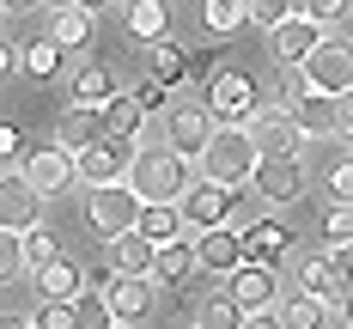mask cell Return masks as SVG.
Returning <instances> with one entry per match:
<instances>
[{"instance_id":"1","label":"cell","mask_w":353,"mask_h":329,"mask_svg":"<svg viewBox=\"0 0 353 329\" xmlns=\"http://www.w3.org/2000/svg\"><path fill=\"white\" fill-rule=\"evenodd\" d=\"M128 183H134V195L141 201H183V189L195 183V165L171 152V146H134V159H128Z\"/></svg>"},{"instance_id":"2","label":"cell","mask_w":353,"mask_h":329,"mask_svg":"<svg viewBox=\"0 0 353 329\" xmlns=\"http://www.w3.org/2000/svg\"><path fill=\"white\" fill-rule=\"evenodd\" d=\"M256 141H250L244 122H213V141L208 152H201V177H219L232 183V189H250V177H256Z\"/></svg>"},{"instance_id":"3","label":"cell","mask_w":353,"mask_h":329,"mask_svg":"<svg viewBox=\"0 0 353 329\" xmlns=\"http://www.w3.org/2000/svg\"><path fill=\"white\" fill-rule=\"evenodd\" d=\"M183 219H189V232H201V226H244L250 219V195L244 189H232V183L219 177H195L183 189Z\"/></svg>"},{"instance_id":"4","label":"cell","mask_w":353,"mask_h":329,"mask_svg":"<svg viewBox=\"0 0 353 329\" xmlns=\"http://www.w3.org/2000/svg\"><path fill=\"white\" fill-rule=\"evenodd\" d=\"M141 195H134V183L122 177V183H98V189H85V226L98 232V238H116V232H134L141 226Z\"/></svg>"},{"instance_id":"5","label":"cell","mask_w":353,"mask_h":329,"mask_svg":"<svg viewBox=\"0 0 353 329\" xmlns=\"http://www.w3.org/2000/svg\"><path fill=\"white\" fill-rule=\"evenodd\" d=\"M250 128V141H256V152L262 159H299L305 152V128H299V110L286 104H256V116L244 122Z\"/></svg>"},{"instance_id":"6","label":"cell","mask_w":353,"mask_h":329,"mask_svg":"<svg viewBox=\"0 0 353 329\" xmlns=\"http://www.w3.org/2000/svg\"><path fill=\"white\" fill-rule=\"evenodd\" d=\"M19 171H25V183L49 201V195H68L73 183H79V159H73L68 141H49V146H31V152L19 159Z\"/></svg>"},{"instance_id":"7","label":"cell","mask_w":353,"mask_h":329,"mask_svg":"<svg viewBox=\"0 0 353 329\" xmlns=\"http://www.w3.org/2000/svg\"><path fill=\"white\" fill-rule=\"evenodd\" d=\"M201 92H208L201 104L213 110V122H250V116H256V104H262V98H256V79H250L244 68H219Z\"/></svg>"},{"instance_id":"8","label":"cell","mask_w":353,"mask_h":329,"mask_svg":"<svg viewBox=\"0 0 353 329\" xmlns=\"http://www.w3.org/2000/svg\"><path fill=\"white\" fill-rule=\"evenodd\" d=\"M73 159H79V183H85V189H98V183H122V177H128L134 146L116 141V134H92V141L73 146Z\"/></svg>"},{"instance_id":"9","label":"cell","mask_w":353,"mask_h":329,"mask_svg":"<svg viewBox=\"0 0 353 329\" xmlns=\"http://www.w3.org/2000/svg\"><path fill=\"white\" fill-rule=\"evenodd\" d=\"M238 238H244V256L250 262H292V250H299V232L286 226L281 214H250L244 226H238Z\"/></svg>"},{"instance_id":"10","label":"cell","mask_w":353,"mask_h":329,"mask_svg":"<svg viewBox=\"0 0 353 329\" xmlns=\"http://www.w3.org/2000/svg\"><path fill=\"white\" fill-rule=\"evenodd\" d=\"M305 73H311V86L329 92V98H353V43L323 37L317 49L305 55Z\"/></svg>"},{"instance_id":"11","label":"cell","mask_w":353,"mask_h":329,"mask_svg":"<svg viewBox=\"0 0 353 329\" xmlns=\"http://www.w3.org/2000/svg\"><path fill=\"white\" fill-rule=\"evenodd\" d=\"M213 141V110L208 104H171L165 110V146L183 152L189 165H201V152Z\"/></svg>"},{"instance_id":"12","label":"cell","mask_w":353,"mask_h":329,"mask_svg":"<svg viewBox=\"0 0 353 329\" xmlns=\"http://www.w3.org/2000/svg\"><path fill=\"white\" fill-rule=\"evenodd\" d=\"M256 201H268V208H292V201H305V165L299 159H256Z\"/></svg>"},{"instance_id":"13","label":"cell","mask_w":353,"mask_h":329,"mask_svg":"<svg viewBox=\"0 0 353 329\" xmlns=\"http://www.w3.org/2000/svg\"><path fill=\"white\" fill-rule=\"evenodd\" d=\"M225 292L244 305V311H268V305H281V268L274 262H238L232 275H225Z\"/></svg>"},{"instance_id":"14","label":"cell","mask_w":353,"mask_h":329,"mask_svg":"<svg viewBox=\"0 0 353 329\" xmlns=\"http://www.w3.org/2000/svg\"><path fill=\"white\" fill-rule=\"evenodd\" d=\"M43 219V195H37L19 165H0V226L6 232H31Z\"/></svg>"},{"instance_id":"15","label":"cell","mask_w":353,"mask_h":329,"mask_svg":"<svg viewBox=\"0 0 353 329\" xmlns=\"http://www.w3.org/2000/svg\"><path fill=\"white\" fill-rule=\"evenodd\" d=\"M49 37H55L68 55H85L92 37H98V6H85V0H61V6H49Z\"/></svg>"},{"instance_id":"16","label":"cell","mask_w":353,"mask_h":329,"mask_svg":"<svg viewBox=\"0 0 353 329\" xmlns=\"http://www.w3.org/2000/svg\"><path fill=\"white\" fill-rule=\"evenodd\" d=\"M317 43H323V25L311 19V12H286L281 25L268 31V49H274V61H281V68H292V61H305V55H311Z\"/></svg>"},{"instance_id":"17","label":"cell","mask_w":353,"mask_h":329,"mask_svg":"<svg viewBox=\"0 0 353 329\" xmlns=\"http://www.w3.org/2000/svg\"><path fill=\"white\" fill-rule=\"evenodd\" d=\"M195 262H201V275H232V268L244 262L238 226H201V232H195Z\"/></svg>"},{"instance_id":"18","label":"cell","mask_w":353,"mask_h":329,"mask_svg":"<svg viewBox=\"0 0 353 329\" xmlns=\"http://www.w3.org/2000/svg\"><path fill=\"white\" fill-rule=\"evenodd\" d=\"M189 275H201V262H195V232L165 238V244L152 250V287H183Z\"/></svg>"},{"instance_id":"19","label":"cell","mask_w":353,"mask_h":329,"mask_svg":"<svg viewBox=\"0 0 353 329\" xmlns=\"http://www.w3.org/2000/svg\"><path fill=\"white\" fill-rule=\"evenodd\" d=\"M299 128H305V141H335V128H341V110H347V98H329V92H305L299 98Z\"/></svg>"},{"instance_id":"20","label":"cell","mask_w":353,"mask_h":329,"mask_svg":"<svg viewBox=\"0 0 353 329\" xmlns=\"http://www.w3.org/2000/svg\"><path fill=\"white\" fill-rule=\"evenodd\" d=\"M274 311H281L286 329H323L335 317V299H329V292H311V287H292V292H281Z\"/></svg>"},{"instance_id":"21","label":"cell","mask_w":353,"mask_h":329,"mask_svg":"<svg viewBox=\"0 0 353 329\" xmlns=\"http://www.w3.org/2000/svg\"><path fill=\"white\" fill-rule=\"evenodd\" d=\"M104 292H110L116 323H141V317H152V275H116Z\"/></svg>"},{"instance_id":"22","label":"cell","mask_w":353,"mask_h":329,"mask_svg":"<svg viewBox=\"0 0 353 329\" xmlns=\"http://www.w3.org/2000/svg\"><path fill=\"white\" fill-rule=\"evenodd\" d=\"M122 31L134 37V43H159V37H171V6L165 0H122Z\"/></svg>"},{"instance_id":"23","label":"cell","mask_w":353,"mask_h":329,"mask_svg":"<svg viewBox=\"0 0 353 329\" xmlns=\"http://www.w3.org/2000/svg\"><path fill=\"white\" fill-rule=\"evenodd\" d=\"M110 98H116V73H110L104 61H79L73 79H68V104L98 110V104H110Z\"/></svg>"},{"instance_id":"24","label":"cell","mask_w":353,"mask_h":329,"mask_svg":"<svg viewBox=\"0 0 353 329\" xmlns=\"http://www.w3.org/2000/svg\"><path fill=\"white\" fill-rule=\"evenodd\" d=\"M92 122H98V134L134 141V134H141V122H146V110L134 104V92H116L110 104H98V110H92Z\"/></svg>"},{"instance_id":"25","label":"cell","mask_w":353,"mask_h":329,"mask_svg":"<svg viewBox=\"0 0 353 329\" xmlns=\"http://www.w3.org/2000/svg\"><path fill=\"white\" fill-rule=\"evenodd\" d=\"M152 250H159V244L146 238L141 226H134V232H116V238H110V268H116V275H152Z\"/></svg>"},{"instance_id":"26","label":"cell","mask_w":353,"mask_h":329,"mask_svg":"<svg viewBox=\"0 0 353 329\" xmlns=\"http://www.w3.org/2000/svg\"><path fill=\"white\" fill-rule=\"evenodd\" d=\"M31 281H37V292H43V299H73V292L85 287V268H79V262L61 250V256H49V262L37 268Z\"/></svg>"},{"instance_id":"27","label":"cell","mask_w":353,"mask_h":329,"mask_svg":"<svg viewBox=\"0 0 353 329\" xmlns=\"http://www.w3.org/2000/svg\"><path fill=\"white\" fill-rule=\"evenodd\" d=\"M141 68L176 92V86L189 79V49H183V43H171V37H159V43H146V61H141Z\"/></svg>"},{"instance_id":"28","label":"cell","mask_w":353,"mask_h":329,"mask_svg":"<svg viewBox=\"0 0 353 329\" xmlns=\"http://www.w3.org/2000/svg\"><path fill=\"white\" fill-rule=\"evenodd\" d=\"M61 68H68V49L55 37H37L19 49V73H31V79H61Z\"/></svg>"},{"instance_id":"29","label":"cell","mask_w":353,"mask_h":329,"mask_svg":"<svg viewBox=\"0 0 353 329\" xmlns=\"http://www.w3.org/2000/svg\"><path fill=\"white\" fill-rule=\"evenodd\" d=\"M68 305H73V329H110V323H116V311H110V292H104V287H92V281L73 292Z\"/></svg>"},{"instance_id":"30","label":"cell","mask_w":353,"mask_h":329,"mask_svg":"<svg viewBox=\"0 0 353 329\" xmlns=\"http://www.w3.org/2000/svg\"><path fill=\"white\" fill-rule=\"evenodd\" d=\"M201 25L208 37H238L250 25V0H201Z\"/></svg>"},{"instance_id":"31","label":"cell","mask_w":353,"mask_h":329,"mask_svg":"<svg viewBox=\"0 0 353 329\" xmlns=\"http://www.w3.org/2000/svg\"><path fill=\"white\" fill-rule=\"evenodd\" d=\"M141 232L152 238V244H165V238H183V232H189V219H183L176 201H146L141 208Z\"/></svg>"},{"instance_id":"32","label":"cell","mask_w":353,"mask_h":329,"mask_svg":"<svg viewBox=\"0 0 353 329\" xmlns=\"http://www.w3.org/2000/svg\"><path fill=\"white\" fill-rule=\"evenodd\" d=\"M189 329H244V305L232 292H213L208 305H195V323Z\"/></svg>"},{"instance_id":"33","label":"cell","mask_w":353,"mask_h":329,"mask_svg":"<svg viewBox=\"0 0 353 329\" xmlns=\"http://www.w3.org/2000/svg\"><path fill=\"white\" fill-rule=\"evenodd\" d=\"M19 250H25V275H37V268L49 262V256H61V244H55V238L43 232V219H37L31 232H19Z\"/></svg>"},{"instance_id":"34","label":"cell","mask_w":353,"mask_h":329,"mask_svg":"<svg viewBox=\"0 0 353 329\" xmlns=\"http://www.w3.org/2000/svg\"><path fill=\"white\" fill-rule=\"evenodd\" d=\"M292 268H299V287H311V292H329V299L341 292V281L329 275V262H323V256H305V262H292Z\"/></svg>"},{"instance_id":"35","label":"cell","mask_w":353,"mask_h":329,"mask_svg":"<svg viewBox=\"0 0 353 329\" xmlns=\"http://www.w3.org/2000/svg\"><path fill=\"white\" fill-rule=\"evenodd\" d=\"M134 104H141L146 116H165V110H171V86H165V79H152V73H141V86H134Z\"/></svg>"},{"instance_id":"36","label":"cell","mask_w":353,"mask_h":329,"mask_svg":"<svg viewBox=\"0 0 353 329\" xmlns=\"http://www.w3.org/2000/svg\"><path fill=\"white\" fill-rule=\"evenodd\" d=\"M353 238V201H329L323 214V244H347Z\"/></svg>"},{"instance_id":"37","label":"cell","mask_w":353,"mask_h":329,"mask_svg":"<svg viewBox=\"0 0 353 329\" xmlns=\"http://www.w3.org/2000/svg\"><path fill=\"white\" fill-rule=\"evenodd\" d=\"M219 43H225V37H213L208 49H195V55H189V79H201V86H208L213 73L225 68V49H219Z\"/></svg>"},{"instance_id":"38","label":"cell","mask_w":353,"mask_h":329,"mask_svg":"<svg viewBox=\"0 0 353 329\" xmlns=\"http://www.w3.org/2000/svg\"><path fill=\"white\" fill-rule=\"evenodd\" d=\"M19 275H25V250H19V232H6V226H0V287H6V281H19Z\"/></svg>"},{"instance_id":"39","label":"cell","mask_w":353,"mask_h":329,"mask_svg":"<svg viewBox=\"0 0 353 329\" xmlns=\"http://www.w3.org/2000/svg\"><path fill=\"white\" fill-rule=\"evenodd\" d=\"M31 329H73V305L68 299H43L31 311Z\"/></svg>"},{"instance_id":"40","label":"cell","mask_w":353,"mask_h":329,"mask_svg":"<svg viewBox=\"0 0 353 329\" xmlns=\"http://www.w3.org/2000/svg\"><path fill=\"white\" fill-rule=\"evenodd\" d=\"M286 12H299V0H250V25H262V31H274Z\"/></svg>"},{"instance_id":"41","label":"cell","mask_w":353,"mask_h":329,"mask_svg":"<svg viewBox=\"0 0 353 329\" xmlns=\"http://www.w3.org/2000/svg\"><path fill=\"white\" fill-rule=\"evenodd\" d=\"M25 152H31V134L19 122H0V165H19Z\"/></svg>"},{"instance_id":"42","label":"cell","mask_w":353,"mask_h":329,"mask_svg":"<svg viewBox=\"0 0 353 329\" xmlns=\"http://www.w3.org/2000/svg\"><path fill=\"white\" fill-rule=\"evenodd\" d=\"M329 201H353V152L329 165Z\"/></svg>"},{"instance_id":"43","label":"cell","mask_w":353,"mask_h":329,"mask_svg":"<svg viewBox=\"0 0 353 329\" xmlns=\"http://www.w3.org/2000/svg\"><path fill=\"white\" fill-rule=\"evenodd\" d=\"M323 262H329V275H335L341 287H353V238H347V244H329Z\"/></svg>"},{"instance_id":"44","label":"cell","mask_w":353,"mask_h":329,"mask_svg":"<svg viewBox=\"0 0 353 329\" xmlns=\"http://www.w3.org/2000/svg\"><path fill=\"white\" fill-rule=\"evenodd\" d=\"M347 6H353V0H299V12H311L323 31H329V25H335V19H341Z\"/></svg>"},{"instance_id":"45","label":"cell","mask_w":353,"mask_h":329,"mask_svg":"<svg viewBox=\"0 0 353 329\" xmlns=\"http://www.w3.org/2000/svg\"><path fill=\"white\" fill-rule=\"evenodd\" d=\"M305 92H311V73H305V61H292V68L281 73V98H286V104H299Z\"/></svg>"},{"instance_id":"46","label":"cell","mask_w":353,"mask_h":329,"mask_svg":"<svg viewBox=\"0 0 353 329\" xmlns=\"http://www.w3.org/2000/svg\"><path fill=\"white\" fill-rule=\"evenodd\" d=\"M244 329H286V323H281V311L268 305V311H244Z\"/></svg>"},{"instance_id":"47","label":"cell","mask_w":353,"mask_h":329,"mask_svg":"<svg viewBox=\"0 0 353 329\" xmlns=\"http://www.w3.org/2000/svg\"><path fill=\"white\" fill-rule=\"evenodd\" d=\"M335 317H341V323L353 329V287H341V292H335Z\"/></svg>"},{"instance_id":"48","label":"cell","mask_w":353,"mask_h":329,"mask_svg":"<svg viewBox=\"0 0 353 329\" xmlns=\"http://www.w3.org/2000/svg\"><path fill=\"white\" fill-rule=\"evenodd\" d=\"M12 73H19V49H12V43H0V79H12Z\"/></svg>"},{"instance_id":"49","label":"cell","mask_w":353,"mask_h":329,"mask_svg":"<svg viewBox=\"0 0 353 329\" xmlns=\"http://www.w3.org/2000/svg\"><path fill=\"white\" fill-rule=\"evenodd\" d=\"M335 141H347V146H353V98H347V110H341V128H335Z\"/></svg>"},{"instance_id":"50","label":"cell","mask_w":353,"mask_h":329,"mask_svg":"<svg viewBox=\"0 0 353 329\" xmlns=\"http://www.w3.org/2000/svg\"><path fill=\"white\" fill-rule=\"evenodd\" d=\"M0 329H31V317H0Z\"/></svg>"},{"instance_id":"51","label":"cell","mask_w":353,"mask_h":329,"mask_svg":"<svg viewBox=\"0 0 353 329\" xmlns=\"http://www.w3.org/2000/svg\"><path fill=\"white\" fill-rule=\"evenodd\" d=\"M0 6H6V12H12V6H43V0H0Z\"/></svg>"},{"instance_id":"52","label":"cell","mask_w":353,"mask_h":329,"mask_svg":"<svg viewBox=\"0 0 353 329\" xmlns=\"http://www.w3.org/2000/svg\"><path fill=\"white\" fill-rule=\"evenodd\" d=\"M110 329H134V323H110Z\"/></svg>"},{"instance_id":"53","label":"cell","mask_w":353,"mask_h":329,"mask_svg":"<svg viewBox=\"0 0 353 329\" xmlns=\"http://www.w3.org/2000/svg\"><path fill=\"white\" fill-rule=\"evenodd\" d=\"M85 6H104V0H85Z\"/></svg>"},{"instance_id":"54","label":"cell","mask_w":353,"mask_h":329,"mask_svg":"<svg viewBox=\"0 0 353 329\" xmlns=\"http://www.w3.org/2000/svg\"><path fill=\"white\" fill-rule=\"evenodd\" d=\"M0 12H6V6H0Z\"/></svg>"}]
</instances>
